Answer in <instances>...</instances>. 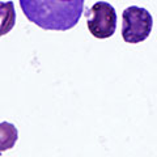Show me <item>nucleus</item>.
Here are the masks:
<instances>
[{
	"instance_id": "39448f33",
	"label": "nucleus",
	"mask_w": 157,
	"mask_h": 157,
	"mask_svg": "<svg viewBox=\"0 0 157 157\" xmlns=\"http://www.w3.org/2000/svg\"><path fill=\"white\" fill-rule=\"evenodd\" d=\"M18 139L16 126L9 122H0V152L12 149Z\"/></svg>"
},
{
	"instance_id": "20e7f679",
	"label": "nucleus",
	"mask_w": 157,
	"mask_h": 157,
	"mask_svg": "<svg viewBox=\"0 0 157 157\" xmlns=\"http://www.w3.org/2000/svg\"><path fill=\"white\" fill-rule=\"evenodd\" d=\"M16 24V11L13 2H0V37L6 36Z\"/></svg>"
},
{
	"instance_id": "f257e3e1",
	"label": "nucleus",
	"mask_w": 157,
	"mask_h": 157,
	"mask_svg": "<svg viewBox=\"0 0 157 157\" xmlns=\"http://www.w3.org/2000/svg\"><path fill=\"white\" fill-rule=\"evenodd\" d=\"M85 0H20L24 14L45 30L66 32L76 26Z\"/></svg>"
},
{
	"instance_id": "f03ea898",
	"label": "nucleus",
	"mask_w": 157,
	"mask_h": 157,
	"mask_svg": "<svg viewBox=\"0 0 157 157\" xmlns=\"http://www.w3.org/2000/svg\"><path fill=\"white\" fill-rule=\"evenodd\" d=\"M122 37L127 43H140L149 37L153 26L152 14L145 8L132 6L123 11Z\"/></svg>"
},
{
	"instance_id": "7ed1b4c3",
	"label": "nucleus",
	"mask_w": 157,
	"mask_h": 157,
	"mask_svg": "<svg viewBox=\"0 0 157 157\" xmlns=\"http://www.w3.org/2000/svg\"><path fill=\"white\" fill-rule=\"evenodd\" d=\"M88 29L93 37L105 39L111 37L117 29V12L111 4L106 2H97L88 9L86 16Z\"/></svg>"
}]
</instances>
